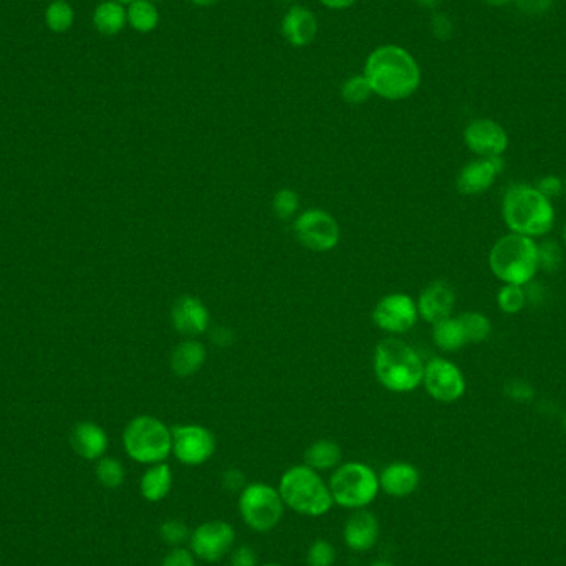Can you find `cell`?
Returning a JSON list of instances; mask_svg holds the SVG:
<instances>
[{
    "mask_svg": "<svg viewBox=\"0 0 566 566\" xmlns=\"http://www.w3.org/2000/svg\"><path fill=\"white\" fill-rule=\"evenodd\" d=\"M363 75L373 95L384 100H406L418 92L420 66L418 60L399 45H381L366 58Z\"/></svg>",
    "mask_w": 566,
    "mask_h": 566,
    "instance_id": "6da1fadb",
    "label": "cell"
},
{
    "mask_svg": "<svg viewBox=\"0 0 566 566\" xmlns=\"http://www.w3.org/2000/svg\"><path fill=\"white\" fill-rule=\"evenodd\" d=\"M503 220L513 234L527 238H541L555 224V209L535 186L513 184L502 204Z\"/></svg>",
    "mask_w": 566,
    "mask_h": 566,
    "instance_id": "7a4b0ae2",
    "label": "cell"
},
{
    "mask_svg": "<svg viewBox=\"0 0 566 566\" xmlns=\"http://www.w3.org/2000/svg\"><path fill=\"white\" fill-rule=\"evenodd\" d=\"M378 381L393 393H411L424 379L419 355L401 339H386L376 347Z\"/></svg>",
    "mask_w": 566,
    "mask_h": 566,
    "instance_id": "3957f363",
    "label": "cell"
},
{
    "mask_svg": "<svg viewBox=\"0 0 566 566\" xmlns=\"http://www.w3.org/2000/svg\"><path fill=\"white\" fill-rule=\"evenodd\" d=\"M278 492L285 507L305 517L327 515L335 505L328 485L308 466L290 467L280 479Z\"/></svg>",
    "mask_w": 566,
    "mask_h": 566,
    "instance_id": "277c9868",
    "label": "cell"
},
{
    "mask_svg": "<svg viewBox=\"0 0 566 566\" xmlns=\"http://www.w3.org/2000/svg\"><path fill=\"white\" fill-rule=\"evenodd\" d=\"M489 265L500 282L525 287L539 270L537 242L513 232L503 236L492 247Z\"/></svg>",
    "mask_w": 566,
    "mask_h": 566,
    "instance_id": "5b68a950",
    "label": "cell"
},
{
    "mask_svg": "<svg viewBox=\"0 0 566 566\" xmlns=\"http://www.w3.org/2000/svg\"><path fill=\"white\" fill-rule=\"evenodd\" d=\"M123 446L135 462L159 464L173 454V430L155 416H137L125 428Z\"/></svg>",
    "mask_w": 566,
    "mask_h": 566,
    "instance_id": "8992f818",
    "label": "cell"
},
{
    "mask_svg": "<svg viewBox=\"0 0 566 566\" xmlns=\"http://www.w3.org/2000/svg\"><path fill=\"white\" fill-rule=\"evenodd\" d=\"M329 492L333 502L348 509L359 510L375 502L379 493V477L375 470L361 462L339 464L329 479Z\"/></svg>",
    "mask_w": 566,
    "mask_h": 566,
    "instance_id": "52a82bcc",
    "label": "cell"
},
{
    "mask_svg": "<svg viewBox=\"0 0 566 566\" xmlns=\"http://www.w3.org/2000/svg\"><path fill=\"white\" fill-rule=\"evenodd\" d=\"M285 503L278 489L264 482L248 484L238 495V513L248 529L267 533L282 521Z\"/></svg>",
    "mask_w": 566,
    "mask_h": 566,
    "instance_id": "ba28073f",
    "label": "cell"
},
{
    "mask_svg": "<svg viewBox=\"0 0 566 566\" xmlns=\"http://www.w3.org/2000/svg\"><path fill=\"white\" fill-rule=\"evenodd\" d=\"M293 228L298 242L313 252H328L339 246V222L327 210H305L295 220Z\"/></svg>",
    "mask_w": 566,
    "mask_h": 566,
    "instance_id": "9c48e42d",
    "label": "cell"
},
{
    "mask_svg": "<svg viewBox=\"0 0 566 566\" xmlns=\"http://www.w3.org/2000/svg\"><path fill=\"white\" fill-rule=\"evenodd\" d=\"M173 454L184 466H202L217 449L216 436L199 424L173 428Z\"/></svg>",
    "mask_w": 566,
    "mask_h": 566,
    "instance_id": "30bf717a",
    "label": "cell"
},
{
    "mask_svg": "<svg viewBox=\"0 0 566 566\" xmlns=\"http://www.w3.org/2000/svg\"><path fill=\"white\" fill-rule=\"evenodd\" d=\"M236 543V530L224 521H204L194 529L189 539L194 557L214 563L227 555Z\"/></svg>",
    "mask_w": 566,
    "mask_h": 566,
    "instance_id": "8fae6325",
    "label": "cell"
},
{
    "mask_svg": "<svg viewBox=\"0 0 566 566\" xmlns=\"http://www.w3.org/2000/svg\"><path fill=\"white\" fill-rule=\"evenodd\" d=\"M428 393L439 402H454L466 393V379L454 363L434 358L424 366V379Z\"/></svg>",
    "mask_w": 566,
    "mask_h": 566,
    "instance_id": "7c38bea8",
    "label": "cell"
},
{
    "mask_svg": "<svg viewBox=\"0 0 566 566\" xmlns=\"http://www.w3.org/2000/svg\"><path fill=\"white\" fill-rule=\"evenodd\" d=\"M418 317V305L406 293L386 295L373 310L376 327L394 335L409 331L416 325Z\"/></svg>",
    "mask_w": 566,
    "mask_h": 566,
    "instance_id": "4fadbf2b",
    "label": "cell"
},
{
    "mask_svg": "<svg viewBox=\"0 0 566 566\" xmlns=\"http://www.w3.org/2000/svg\"><path fill=\"white\" fill-rule=\"evenodd\" d=\"M467 147L480 157L502 156L509 147V136L505 129L492 119H474L464 131Z\"/></svg>",
    "mask_w": 566,
    "mask_h": 566,
    "instance_id": "5bb4252c",
    "label": "cell"
},
{
    "mask_svg": "<svg viewBox=\"0 0 566 566\" xmlns=\"http://www.w3.org/2000/svg\"><path fill=\"white\" fill-rule=\"evenodd\" d=\"M503 171L502 156L480 157L467 163L457 176V191L464 196H477L492 187L495 177Z\"/></svg>",
    "mask_w": 566,
    "mask_h": 566,
    "instance_id": "9a60e30c",
    "label": "cell"
},
{
    "mask_svg": "<svg viewBox=\"0 0 566 566\" xmlns=\"http://www.w3.org/2000/svg\"><path fill=\"white\" fill-rule=\"evenodd\" d=\"M209 310L204 303L192 295H183L174 302L171 321L176 331L184 337H197L209 327Z\"/></svg>",
    "mask_w": 566,
    "mask_h": 566,
    "instance_id": "2e32d148",
    "label": "cell"
},
{
    "mask_svg": "<svg viewBox=\"0 0 566 566\" xmlns=\"http://www.w3.org/2000/svg\"><path fill=\"white\" fill-rule=\"evenodd\" d=\"M379 539V521L371 511L355 510L343 527L345 545L353 551H368L375 547Z\"/></svg>",
    "mask_w": 566,
    "mask_h": 566,
    "instance_id": "e0dca14e",
    "label": "cell"
},
{
    "mask_svg": "<svg viewBox=\"0 0 566 566\" xmlns=\"http://www.w3.org/2000/svg\"><path fill=\"white\" fill-rule=\"evenodd\" d=\"M282 35L290 45L303 48L310 45L318 34V20L310 9L303 5H292L283 15L280 24Z\"/></svg>",
    "mask_w": 566,
    "mask_h": 566,
    "instance_id": "ac0fdd59",
    "label": "cell"
},
{
    "mask_svg": "<svg viewBox=\"0 0 566 566\" xmlns=\"http://www.w3.org/2000/svg\"><path fill=\"white\" fill-rule=\"evenodd\" d=\"M456 307V293L448 283L434 282L420 293L418 311L420 317L430 323L446 320Z\"/></svg>",
    "mask_w": 566,
    "mask_h": 566,
    "instance_id": "d6986e66",
    "label": "cell"
},
{
    "mask_svg": "<svg viewBox=\"0 0 566 566\" xmlns=\"http://www.w3.org/2000/svg\"><path fill=\"white\" fill-rule=\"evenodd\" d=\"M379 477V489L391 497H408L419 487V470L409 462H393Z\"/></svg>",
    "mask_w": 566,
    "mask_h": 566,
    "instance_id": "ffe728a7",
    "label": "cell"
},
{
    "mask_svg": "<svg viewBox=\"0 0 566 566\" xmlns=\"http://www.w3.org/2000/svg\"><path fill=\"white\" fill-rule=\"evenodd\" d=\"M70 440L75 452L86 460H100L108 449L106 432L101 426L90 420L76 424L72 430Z\"/></svg>",
    "mask_w": 566,
    "mask_h": 566,
    "instance_id": "44dd1931",
    "label": "cell"
},
{
    "mask_svg": "<svg viewBox=\"0 0 566 566\" xmlns=\"http://www.w3.org/2000/svg\"><path fill=\"white\" fill-rule=\"evenodd\" d=\"M173 482L171 467L165 462H159V464L149 466L147 472L143 474L141 482H139V490H141L143 499L147 502H161L171 492Z\"/></svg>",
    "mask_w": 566,
    "mask_h": 566,
    "instance_id": "7402d4cb",
    "label": "cell"
},
{
    "mask_svg": "<svg viewBox=\"0 0 566 566\" xmlns=\"http://www.w3.org/2000/svg\"><path fill=\"white\" fill-rule=\"evenodd\" d=\"M206 361V349L196 339H186L174 348L171 355V369L179 378L196 375Z\"/></svg>",
    "mask_w": 566,
    "mask_h": 566,
    "instance_id": "603a6c76",
    "label": "cell"
},
{
    "mask_svg": "<svg viewBox=\"0 0 566 566\" xmlns=\"http://www.w3.org/2000/svg\"><path fill=\"white\" fill-rule=\"evenodd\" d=\"M93 25L101 35L113 37L118 35L128 25L126 9L116 0H103L93 10Z\"/></svg>",
    "mask_w": 566,
    "mask_h": 566,
    "instance_id": "cb8c5ba5",
    "label": "cell"
},
{
    "mask_svg": "<svg viewBox=\"0 0 566 566\" xmlns=\"http://www.w3.org/2000/svg\"><path fill=\"white\" fill-rule=\"evenodd\" d=\"M341 449L337 442L328 439H320L313 442L310 448H307L303 454L305 466L310 467L313 470H331L337 469L341 464Z\"/></svg>",
    "mask_w": 566,
    "mask_h": 566,
    "instance_id": "d4e9b609",
    "label": "cell"
},
{
    "mask_svg": "<svg viewBox=\"0 0 566 566\" xmlns=\"http://www.w3.org/2000/svg\"><path fill=\"white\" fill-rule=\"evenodd\" d=\"M128 25L139 34H149L159 25V10L151 0H135L126 9Z\"/></svg>",
    "mask_w": 566,
    "mask_h": 566,
    "instance_id": "484cf974",
    "label": "cell"
},
{
    "mask_svg": "<svg viewBox=\"0 0 566 566\" xmlns=\"http://www.w3.org/2000/svg\"><path fill=\"white\" fill-rule=\"evenodd\" d=\"M434 343L444 351H457L466 345V337L462 327L457 318H446V320L434 323L432 328Z\"/></svg>",
    "mask_w": 566,
    "mask_h": 566,
    "instance_id": "4316f807",
    "label": "cell"
},
{
    "mask_svg": "<svg viewBox=\"0 0 566 566\" xmlns=\"http://www.w3.org/2000/svg\"><path fill=\"white\" fill-rule=\"evenodd\" d=\"M46 27L56 34H65L75 24V10L66 0H52L45 10Z\"/></svg>",
    "mask_w": 566,
    "mask_h": 566,
    "instance_id": "83f0119b",
    "label": "cell"
},
{
    "mask_svg": "<svg viewBox=\"0 0 566 566\" xmlns=\"http://www.w3.org/2000/svg\"><path fill=\"white\" fill-rule=\"evenodd\" d=\"M457 320L462 327L466 343H482V341L489 339V335H490V321L482 313L466 311Z\"/></svg>",
    "mask_w": 566,
    "mask_h": 566,
    "instance_id": "f1b7e54d",
    "label": "cell"
},
{
    "mask_svg": "<svg viewBox=\"0 0 566 566\" xmlns=\"http://www.w3.org/2000/svg\"><path fill=\"white\" fill-rule=\"evenodd\" d=\"M95 472L98 482L106 489H118L126 477L125 467L115 457H101Z\"/></svg>",
    "mask_w": 566,
    "mask_h": 566,
    "instance_id": "f546056e",
    "label": "cell"
},
{
    "mask_svg": "<svg viewBox=\"0 0 566 566\" xmlns=\"http://www.w3.org/2000/svg\"><path fill=\"white\" fill-rule=\"evenodd\" d=\"M371 95L373 90L363 74L351 75L341 86V98L348 105H363Z\"/></svg>",
    "mask_w": 566,
    "mask_h": 566,
    "instance_id": "4dcf8cb0",
    "label": "cell"
},
{
    "mask_svg": "<svg viewBox=\"0 0 566 566\" xmlns=\"http://www.w3.org/2000/svg\"><path fill=\"white\" fill-rule=\"evenodd\" d=\"M497 305L503 313L515 315L519 311L523 310V307L527 305V293L525 288L521 285H510L505 283L502 288L497 293Z\"/></svg>",
    "mask_w": 566,
    "mask_h": 566,
    "instance_id": "1f68e13d",
    "label": "cell"
},
{
    "mask_svg": "<svg viewBox=\"0 0 566 566\" xmlns=\"http://www.w3.org/2000/svg\"><path fill=\"white\" fill-rule=\"evenodd\" d=\"M191 530L184 523L183 521L177 519H169L163 521L159 527V537L169 547H183L186 541L191 539Z\"/></svg>",
    "mask_w": 566,
    "mask_h": 566,
    "instance_id": "d6a6232c",
    "label": "cell"
},
{
    "mask_svg": "<svg viewBox=\"0 0 566 566\" xmlns=\"http://www.w3.org/2000/svg\"><path fill=\"white\" fill-rule=\"evenodd\" d=\"M537 256H539V268L547 274L558 272L563 264V252L553 240H545L537 244Z\"/></svg>",
    "mask_w": 566,
    "mask_h": 566,
    "instance_id": "836d02e7",
    "label": "cell"
},
{
    "mask_svg": "<svg viewBox=\"0 0 566 566\" xmlns=\"http://www.w3.org/2000/svg\"><path fill=\"white\" fill-rule=\"evenodd\" d=\"M335 561H337V548L333 547L328 540H315L307 551L308 566H333Z\"/></svg>",
    "mask_w": 566,
    "mask_h": 566,
    "instance_id": "e575fe53",
    "label": "cell"
},
{
    "mask_svg": "<svg viewBox=\"0 0 566 566\" xmlns=\"http://www.w3.org/2000/svg\"><path fill=\"white\" fill-rule=\"evenodd\" d=\"M298 206H300V197L292 189H280L275 194L274 202H272L275 216L278 219L293 217V214L298 210Z\"/></svg>",
    "mask_w": 566,
    "mask_h": 566,
    "instance_id": "d590c367",
    "label": "cell"
},
{
    "mask_svg": "<svg viewBox=\"0 0 566 566\" xmlns=\"http://www.w3.org/2000/svg\"><path fill=\"white\" fill-rule=\"evenodd\" d=\"M503 393L511 401L527 402L533 399L535 389L531 384L523 381V379H510L503 386Z\"/></svg>",
    "mask_w": 566,
    "mask_h": 566,
    "instance_id": "8d00e7d4",
    "label": "cell"
},
{
    "mask_svg": "<svg viewBox=\"0 0 566 566\" xmlns=\"http://www.w3.org/2000/svg\"><path fill=\"white\" fill-rule=\"evenodd\" d=\"M161 566H196V557L191 550L176 547L166 555Z\"/></svg>",
    "mask_w": 566,
    "mask_h": 566,
    "instance_id": "74e56055",
    "label": "cell"
},
{
    "mask_svg": "<svg viewBox=\"0 0 566 566\" xmlns=\"http://www.w3.org/2000/svg\"><path fill=\"white\" fill-rule=\"evenodd\" d=\"M430 28H432V34H434V37H438L439 40H448L450 35H452V30H454V25H452V20L449 19L446 14H434L432 15V20H430Z\"/></svg>",
    "mask_w": 566,
    "mask_h": 566,
    "instance_id": "f35d334b",
    "label": "cell"
},
{
    "mask_svg": "<svg viewBox=\"0 0 566 566\" xmlns=\"http://www.w3.org/2000/svg\"><path fill=\"white\" fill-rule=\"evenodd\" d=\"M230 566H258L256 550L247 545L236 548L230 555Z\"/></svg>",
    "mask_w": 566,
    "mask_h": 566,
    "instance_id": "ab89813d",
    "label": "cell"
},
{
    "mask_svg": "<svg viewBox=\"0 0 566 566\" xmlns=\"http://www.w3.org/2000/svg\"><path fill=\"white\" fill-rule=\"evenodd\" d=\"M547 199L558 197L563 192V183L558 176H543L535 186Z\"/></svg>",
    "mask_w": 566,
    "mask_h": 566,
    "instance_id": "60d3db41",
    "label": "cell"
},
{
    "mask_svg": "<svg viewBox=\"0 0 566 566\" xmlns=\"http://www.w3.org/2000/svg\"><path fill=\"white\" fill-rule=\"evenodd\" d=\"M222 484L224 487L227 489V490H232V492H242V489L246 487V477L244 474L238 470V469H232V470H227V472H224V477H222Z\"/></svg>",
    "mask_w": 566,
    "mask_h": 566,
    "instance_id": "b9f144b4",
    "label": "cell"
},
{
    "mask_svg": "<svg viewBox=\"0 0 566 566\" xmlns=\"http://www.w3.org/2000/svg\"><path fill=\"white\" fill-rule=\"evenodd\" d=\"M212 341L220 348H226L234 341V333L228 328H217L212 333Z\"/></svg>",
    "mask_w": 566,
    "mask_h": 566,
    "instance_id": "7bdbcfd3",
    "label": "cell"
},
{
    "mask_svg": "<svg viewBox=\"0 0 566 566\" xmlns=\"http://www.w3.org/2000/svg\"><path fill=\"white\" fill-rule=\"evenodd\" d=\"M551 4V0H521V5L527 12H543Z\"/></svg>",
    "mask_w": 566,
    "mask_h": 566,
    "instance_id": "ee69618b",
    "label": "cell"
},
{
    "mask_svg": "<svg viewBox=\"0 0 566 566\" xmlns=\"http://www.w3.org/2000/svg\"><path fill=\"white\" fill-rule=\"evenodd\" d=\"M358 0H320V4H323L327 9L331 10H345L349 9L351 5H355Z\"/></svg>",
    "mask_w": 566,
    "mask_h": 566,
    "instance_id": "f6af8a7d",
    "label": "cell"
},
{
    "mask_svg": "<svg viewBox=\"0 0 566 566\" xmlns=\"http://www.w3.org/2000/svg\"><path fill=\"white\" fill-rule=\"evenodd\" d=\"M187 2H191V4L197 5V7H212V5L219 4L220 0H187Z\"/></svg>",
    "mask_w": 566,
    "mask_h": 566,
    "instance_id": "bcb514c9",
    "label": "cell"
},
{
    "mask_svg": "<svg viewBox=\"0 0 566 566\" xmlns=\"http://www.w3.org/2000/svg\"><path fill=\"white\" fill-rule=\"evenodd\" d=\"M414 2H418L420 7H426V9H436L440 4V0H414Z\"/></svg>",
    "mask_w": 566,
    "mask_h": 566,
    "instance_id": "7dc6e473",
    "label": "cell"
},
{
    "mask_svg": "<svg viewBox=\"0 0 566 566\" xmlns=\"http://www.w3.org/2000/svg\"><path fill=\"white\" fill-rule=\"evenodd\" d=\"M485 4H489V5H493V7H500V5H505V4H509L511 0H482Z\"/></svg>",
    "mask_w": 566,
    "mask_h": 566,
    "instance_id": "c3c4849f",
    "label": "cell"
},
{
    "mask_svg": "<svg viewBox=\"0 0 566 566\" xmlns=\"http://www.w3.org/2000/svg\"><path fill=\"white\" fill-rule=\"evenodd\" d=\"M369 566H394L393 563H389V561H375V563H371Z\"/></svg>",
    "mask_w": 566,
    "mask_h": 566,
    "instance_id": "681fc988",
    "label": "cell"
},
{
    "mask_svg": "<svg viewBox=\"0 0 566 566\" xmlns=\"http://www.w3.org/2000/svg\"><path fill=\"white\" fill-rule=\"evenodd\" d=\"M119 4H123V5H128L131 2H135V0H116Z\"/></svg>",
    "mask_w": 566,
    "mask_h": 566,
    "instance_id": "f907efd6",
    "label": "cell"
},
{
    "mask_svg": "<svg viewBox=\"0 0 566 566\" xmlns=\"http://www.w3.org/2000/svg\"><path fill=\"white\" fill-rule=\"evenodd\" d=\"M258 566H283V565H278V563H265V565H258Z\"/></svg>",
    "mask_w": 566,
    "mask_h": 566,
    "instance_id": "816d5d0a",
    "label": "cell"
},
{
    "mask_svg": "<svg viewBox=\"0 0 566 566\" xmlns=\"http://www.w3.org/2000/svg\"><path fill=\"white\" fill-rule=\"evenodd\" d=\"M563 240H565V244H566V227H565V230H563Z\"/></svg>",
    "mask_w": 566,
    "mask_h": 566,
    "instance_id": "f5cc1de1",
    "label": "cell"
},
{
    "mask_svg": "<svg viewBox=\"0 0 566 566\" xmlns=\"http://www.w3.org/2000/svg\"><path fill=\"white\" fill-rule=\"evenodd\" d=\"M280 2H293V0H280Z\"/></svg>",
    "mask_w": 566,
    "mask_h": 566,
    "instance_id": "db71d44e",
    "label": "cell"
},
{
    "mask_svg": "<svg viewBox=\"0 0 566 566\" xmlns=\"http://www.w3.org/2000/svg\"><path fill=\"white\" fill-rule=\"evenodd\" d=\"M151 2H155L156 4V2H159V0H151Z\"/></svg>",
    "mask_w": 566,
    "mask_h": 566,
    "instance_id": "11a10c76",
    "label": "cell"
},
{
    "mask_svg": "<svg viewBox=\"0 0 566 566\" xmlns=\"http://www.w3.org/2000/svg\"><path fill=\"white\" fill-rule=\"evenodd\" d=\"M565 430H566V416H565Z\"/></svg>",
    "mask_w": 566,
    "mask_h": 566,
    "instance_id": "9f6ffc18",
    "label": "cell"
}]
</instances>
